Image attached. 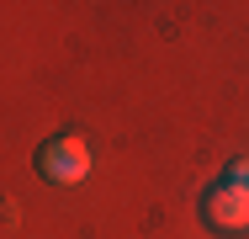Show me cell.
I'll use <instances>...</instances> for the list:
<instances>
[{"label":"cell","mask_w":249,"mask_h":239,"mask_svg":"<svg viewBox=\"0 0 249 239\" xmlns=\"http://www.w3.org/2000/svg\"><path fill=\"white\" fill-rule=\"evenodd\" d=\"M201 218L217 234H244L249 229V191L228 186V181H212V186L201 191Z\"/></svg>","instance_id":"cell-2"},{"label":"cell","mask_w":249,"mask_h":239,"mask_svg":"<svg viewBox=\"0 0 249 239\" xmlns=\"http://www.w3.org/2000/svg\"><path fill=\"white\" fill-rule=\"evenodd\" d=\"M217 181H228V186H239V191H249V154H239V159H228L223 165V176Z\"/></svg>","instance_id":"cell-3"},{"label":"cell","mask_w":249,"mask_h":239,"mask_svg":"<svg viewBox=\"0 0 249 239\" xmlns=\"http://www.w3.org/2000/svg\"><path fill=\"white\" fill-rule=\"evenodd\" d=\"M37 176L48 186H80L90 176V149L80 133H53L43 149H37Z\"/></svg>","instance_id":"cell-1"}]
</instances>
